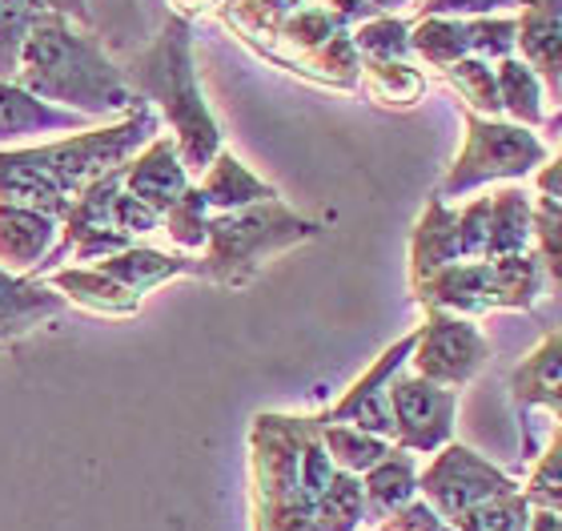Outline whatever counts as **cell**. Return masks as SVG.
I'll use <instances>...</instances> for the list:
<instances>
[{"mask_svg":"<svg viewBox=\"0 0 562 531\" xmlns=\"http://www.w3.org/2000/svg\"><path fill=\"white\" fill-rule=\"evenodd\" d=\"M535 242V201L527 189L506 186L491 193V210H486V258H506V254H522Z\"/></svg>","mask_w":562,"mask_h":531,"instance_id":"5bb4252c","label":"cell"},{"mask_svg":"<svg viewBox=\"0 0 562 531\" xmlns=\"http://www.w3.org/2000/svg\"><path fill=\"white\" fill-rule=\"evenodd\" d=\"M411 358L422 378L458 390L491 363V343L467 314L426 307V322L418 327Z\"/></svg>","mask_w":562,"mask_h":531,"instance_id":"8992f818","label":"cell"},{"mask_svg":"<svg viewBox=\"0 0 562 531\" xmlns=\"http://www.w3.org/2000/svg\"><path fill=\"white\" fill-rule=\"evenodd\" d=\"M60 307H65L60 295L29 283V278H12V274L0 266V339L33 331L36 322L53 319Z\"/></svg>","mask_w":562,"mask_h":531,"instance_id":"9a60e30c","label":"cell"},{"mask_svg":"<svg viewBox=\"0 0 562 531\" xmlns=\"http://www.w3.org/2000/svg\"><path fill=\"white\" fill-rule=\"evenodd\" d=\"M542 266L535 246L522 254H506V258H467L450 262L430 278L411 283L414 298L422 307L454 310V314H486V310H530L539 302Z\"/></svg>","mask_w":562,"mask_h":531,"instance_id":"3957f363","label":"cell"},{"mask_svg":"<svg viewBox=\"0 0 562 531\" xmlns=\"http://www.w3.org/2000/svg\"><path fill=\"white\" fill-rule=\"evenodd\" d=\"M366 89L382 106H414L426 93V77L402 60H374L366 65Z\"/></svg>","mask_w":562,"mask_h":531,"instance_id":"7402d4cb","label":"cell"},{"mask_svg":"<svg viewBox=\"0 0 562 531\" xmlns=\"http://www.w3.org/2000/svg\"><path fill=\"white\" fill-rule=\"evenodd\" d=\"M535 254H539L542 278L554 295H562V201L539 193L535 198Z\"/></svg>","mask_w":562,"mask_h":531,"instance_id":"44dd1931","label":"cell"},{"mask_svg":"<svg viewBox=\"0 0 562 531\" xmlns=\"http://www.w3.org/2000/svg\"><path fill=\"white\" fill-rule=\"evenodd\" d=\"M510 399L518 414L547 407L562 427V331H551L510 375Z\"/></svg>","mask_w":562,"mask_h":531,"instance_id":"30bf717a","label":"cell"},{"mask_svg":"<svg viewBox=\"0 0 562 531\" xmlns=\"http://www.w3.org/2000/svg\"><path fill=\"white\" fill-rule=\"evenodd\" d=\"M53 213L29 210V206H12L0 201V266L4 270H24V266H41V254L53 246Z\"/></svg>","mask_w":562,"mask_h":531,"instance_id":"4fadbf2b","label":"cell"},{"mask_svg":"<svg viewBox=\"0 0 562 531\" xmlns=\"http://www.w3.org/2000/svg\"><path fill=\"white\" fill-rule=\"evenodd\" d=\"M530 531H562V511L535 508L530 511Z\"/></svg>","mask_w":562,"mask_h":531,"instance_id":"83f0119b","label":"cell"},{"mask_svg":"<svg viewBox=\"0 0 562 531\" xmlns=\"http://www.w3.org/2000/svg\"><path fill=\"white\" fill-rule=\"evenodd\" d=\"M530 504L522 496V487L518 491H506V496H494L479 508H470L462 520L454 523L458 531H530Z\"/></svg>","mask_w":562,"mask_h":531,"instance_id":"603a6c76","label":"cell"},{"mask_svg":"<svg viewBox=\"0 0 562 531\" xmlns=\"http://www.w3.org/2000/svg\"><path fill=\"white\" fill-rule=\"evenodd\" d=\"M530 508H547V511H562V427L554 431L551 451L539 460V467L530 472L527 487H522Z\"/></svg>","mask_w":562,"mask_h":531,"instance_id":"cb8c5ba5","label":"cell"},{"mask_svg":"<svg viewBox=\"0 0 562 531\" xmlns=\"http://www.w3.org/2000/svg\"><path fill=\"white\" fill-rule=\"evenodd\" d=\"M125 189H130L133 198H140L145 206L161 213L173 210L177 201L186 198L189 189V174H186V162H177V145L173 142H157L149 154L140 157L137 166L125 174Z\"/></svg>","mask_w":562,"mask_h":531,"instance_id":"7c38bea8","label":"cell"},{"mask_svg":"<svg viewBox=\"0 0 562 531\" xmlns=\"http://www.w3.org/2000/svg\"><path fill=\"white\" fill-rule=\"evenodd\" d=\"M547 162H551V150L535 130L515 125V121L482 118V113L467 109V145H462V154L450 166V174L442 177L434 198H462V193L486 186V181L527 177Z\"/></svg>","mask_w":562,"mask_h":531,"instance_id":"277c9868","label":"cell"},{"mask_svg":"<svg viewBox=\"0 0 562 531\" xmlns=\"http://www.w3.org/2000/svg\"><path fill=\"white\" fill-rule=\"evenodd\" d=\"M498 97H503V113L515 125H527V130H547V93H542L539 73L530 69L527 60L503 57L498 60Z\"/></svg>","mask_w":562,"mask_h":531,"instance_id":"2e32d148","label":"cell"},{"mask_svg":"<svg viewBox=\"0 0 562 531\" xmlns=\"http://www.w3.org/2000/svg\"><path fill=\"white\" fill-rule=\"evenodd\" d=\"M547 130H562V101H559V109H554L551 118H547Z\"/></svg>","mask_w":562,"mask_h":531,"instance_id":"f1b7e54d","label":"cell"},{"mask_svg":"<svg viewBox=\"0 0 562 531\" xmlns=\"http://www.w3.org/2000/svg\"><path fill=\"white\" fill-rule=\"evenodd\" d=\"M390 407H394V447L411 455H434L454 435L458 390L442 383L422 375L390 378Z\"/></svg>","mask_w":562,"mask_h":531,"instance_id":"52a82bcc","label":"cell"},{"mask_svg":"<svg viewBox=\"0 0 562 531\" xmlns=\"http://www.w3.org/2000/svg\"><path fill=\"white\" fill-rule=\"evenodd\" d=\"M60 295H69L77 307L85 310H105V314H133L140 302V295L133 286H125L121 278L105 274L101 266L97 270H60L53 278Z\"/></svg>","mask_w":562,"mask_h":531,"instance_id":"ac0fdd59","label":"cell"},{"mask_svg":"<svg viewBox=\"0 0 562 531\" xmlns=\"http://www.w3.org/2000/svg\"><path fill=\"white\" fill-rule=\"evenodd\" d=\"M414 339H418V331L406 334V339H398V343L390 346L382 358H378L370 370H366L358 383H353L346 395H341L334 407H329L322 419L326 423H350V427H362V431H370V435H382L394 443V407H390V378L398 375L402 363L411 358L414 351Z\"/></svg>","mask_w":562,"mask_h":531,"instance_id":"ba28073f","label":"cell"},{"mask_svg":"<svg viewBox=\"0 0 562 531\" xmlns=\"http://www.w3.org/2000/svg\"><path fill=\"white\" fill-rule=\"evenodd\" d=\"M515 48L539 73L547 101H562V0H518Z\"/></svg>","mask_w":562,"mask_h":531,"instance_id":"9c48e42d","label":"cell"},{"mask_svg":"<svg viewBox=\"0 0 562 531\" xmlns=\"http://www.w3.org/2000/svg\"><path fill=\"white\" fill-rule=\"evenodd\" d=\"M322 439H326V451H329V460H334V467L350 475H366L378 460H386L390 447H394L390 439L370 435L362 427L326 423V419H322Z\"/></svg>","mask_w":562,"mask_h":531,"instance_id":"d6986e66","label":"cell"},{"mask_svg":"<svg viewBox=\"0 0 562 531\" xmlns=\"http://www.w3.org/2000/svg\"><path fill=\"white\" fill-rule=\"evenodd\" d=\"M322 234V225L285 210L278 198L254 201L241 210H222L205 225V258H193V274L222 286H246L261 270V262H270L281 250L297 246L305 237Z\"/></svg>","mask_w":562,"mask_h":531,"instance_id":"7a4b0ae2","label":"cell"},{"mask_svg":"<svg viewBox=\"0 0 562 531\" xmlns=\"http://www.w3.org/2000/svg\"><path fill=\"white\" fill-rule=\"evenodd\" d=\"M249 451L254 531H317V508L338 479L322 439V414H258Z\"/></svg>","mask_w":562,"mask_h":531,"instance_id":"6da1fadb","label":"cell"},{"mask_svg":"<svg viewBox=\"0 0 562 531\" xmlns=\"http://www.w3.org/2000/svg\"><path fill=\"white\" fill-rule=\"evenodd\" d=\"M535 186H539V193H547V198L562 201V150L554 162H547V166L535 169Z\"/></svg>","mask_w":562,"mask_h":531,"instance_id":"4316f807","label":"cell"},{"mask_svg":"<svg viewBox=\"0 0 562 531\" xmlns=\"http://www.w3.org/2000/svg\"><path fill=\"white\" fill-rule=\"evenodd\" d=\"M518 0H426L422 4V16H446V12H454V16H491L498 9H515Z\"/></svg>","mask_w":562,"mask_h":531,"instance_id":"484cf974","label":"cell"},{"mask_svg":"<svg viewBox=\"0 0 562 531\" xmlns=\"http://www.w3.org/2000/svg\"><path fill=\"white\" fill-rule=\"evenodd\" d=\"M446 81L454 85L467 109L482 113V118H503V97H498V77L482 57H462L454 65H446Z\"/></svg>","mask_w":562,"mask_h":531,"instance_id":"ffe728a7","label":"cell"},{"mask_svg":"<svg viewBox=\"0 0 562 531\" xmlns=\"http://www.w3.org/2000/svg\"><path fill=\"white\" fill-rule=\"evenodd\" d=\"M198 193L205 198L210 210H241V206H254V201H270L278 198L266 181L249 174L234 154H217L205 169V181L198 186Z\"/></svg>","mask_w":562,"mask_h":531,"instance_id":"e0dca14e","label":"cell"},{"mask_svg":"<svg viewBox=\"0 0 562 531\" xmlns=\"http://www.w3.org/2000/svg\"><path fill=\"white\" fill-rule=\"evenodd\" d=\"M358 45L378 60H394L411 48V36H406V24L398 21H374L358 33Z\"/></svg>","mask_w":562,"mask_h":531,"instance_id":"d4e9b609","label":"cell"},{"mask_svg":"<svg viewBox=\"0 0 562 531\" xmlns=\"http://www.w3.org/2000/svg\"><path fill=\"white\" fill-rule=\"evenodd\" d=\"M418 491L446 523H458L470 508H479L486 499L518 491V484L494 463H486L479 451L462 443H446L434 451V463L418 472Z\"/></svg>","mask_w":562,"mask_h":531,"instance_id":"5b68a950","label":"cell"},{"mask_svg":"<svg viewBox=\"0 0 562 531\" xmlns=\"http://www.w3.org/2000/svg\"><path fill=\"white\" fill-rule=\"evenodd\" d=\"M366 491V523H382L386 516L402 511L411 499H418V463L411 451L390 447L386 460H378L362 475Z\"/></svg>","mask_w":562,"mask_h":531,"instance_id":"8fae6325","label":"cell"}]
</instances>
